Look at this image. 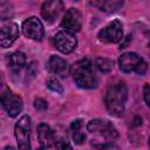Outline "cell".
I'll return each instance as SVG.
<instances>
[{"instance_id":"cell-16","label":"cell","mask_w":150,"mask_h":150,"mask_svg":"<svg viewBox=\"0 0 150 150\" xmlns=\"http://www.w3.org/2000/svg\"><path fill=\"white\" fill-rule=\"evenodd\" d=\"M95 67L101 71V73H109L111 71L114 67V61L108 59V57H96L95 59Z\"/></svg>"},{"instance_id":"cell-17","label":"cell","mask_w":150,"mask_h":150,"mask_svg":"<svg viewBox=\"0 0 150 150\" xmlns=\"http://www.w3.org/2000/svg\"><path fill=\"white\" fill-rule=\"evenodd\" d=\"M94 5L98 6L97 4H94ZM122 6H123V1H103V2H101L100 8L104 12L112 13V12H116L117 9H120Z\"/></svg>"},{"instance_id":"cell-9","label":"cell","mask_w":150,"mask_h":150,"mask_svg":"<svg viewBox=\"0 0 150 150\" xmlns=\"http://www.w3.org/2000/svg\"><path fill=\"white\" fill-rule=\"evenodd\" d=\"M54 46L62 54H69V53H71L76 48L77 39L70 32L60 30L54 36Z\"/></svg>"},{"instance_id":"cell-3","label":"cell","mask_w":150,"mask_h":150,"mask_svg":"<svg viewBox=\"0 0 150 150\" xmlns=\"http://www.w3.org/2000/svg\"><path fill=\"white\" fill-rule=\"evenodd\" d=\"M118 66L120 69L127 74L136 73L137 75H144L148 69V64L143 57L132 52L123 53L118 59Z\"/></svg>"},{"instance_id":"cell-11","label":"cell","mask_w":150,"mask_h":150,"mask_svg":"<svg viewBox=\"0 0 150 150\" xmlns=\"http://www.w3.org/2000/svg\"><path fill=\"white\" fill-rule=\"evenodd\" d=\"M81 26H82V15L80 11L76 8H69L62 18L61 27L63 28V30L74 34L81 29Z\"/></svg>"},{"instance_id":"cell-12","label":"cell","mask_w":150,"mask_h":150,"mask_svg":"<svg viewBox=\"0 0 150 150\" xmlns=\"http://www.w3.org/2000/svg\"><path fill=\"white\" fill-rule=\"evenodd\" d=\"M46 68L50 74H54L59 77H66L70 73V67L68 66V62L56 55H52L49 57Z\"/></svg>"},{"instance_id":"cell-2","label":"cell","mask_w":150,"mask_h":150,"mask_svg":"<svg viewBox=\"0 0 150 150\" xmlns=\"http://www.w3.org/2000/svg\"><path fill=\"white\" fill-rule=\"evenodd\" d=\"M70 74L77 87L82 89H93L97 87L98 80L94 70L93 63L88 59L77 61L70 68Z\"/></svg>"},{"instance_id":"cell-5","label":"cell","mask_w":150,"mask_h":150,"mask_svg":"<svg viewBox=\"0 0 150 150\" xmlns=\"http://www.w3.org/2000/svg\"><path fill=\"white\" fill-rule=\"evenodd\" d=\"M87 129L90 131V132H94V134H98L101 136H103L105 139H108L109 142H114L117 136H118V132L116 130V128L114 127V124L108 121V120H102V118H95V120H91L88 125H87Z\"/></svg>"},{"instance_id":"cell-13","label":"cell","mask_w":150,"mask_h":150,"mask_svg":"<svg viewBox=\"0 0 150 150\" xmlns=\"http://www.w3.org/2000/svg\"><path fill=\"white\" fill-rule=\"evenodd\" d=\"M62 9H63V4L61 1H59V0L46 1L41 6V15L46 22L52 23L59 16V14L61 13Z\"/></svg>"},{"instance_id":"cell-18","label":"cell","mask_w":150,"mask_h":150,"mask_svg":"<svg viewBox=\"0 0 150 150\" xmlns=\"http://www.w3.org/2000/svg\"><path fill=\"white\" fill-rule=\"evenodd\" d=\"M46 87L49 90H52V91H54L56 94H62L63 93V87L61 86V83L59 82L57 79H54V77L48 79L47 82H46Z\"/></svg>"},{"instance_id":"cell-8","label":"cell","mask_w":150,"mask_h":150,"mask_svg":"<svg viewBox=\"0 0 150 150\" xmlns=\"http://www.w3.org/2000/svg\"><path fill=\"white\" fill-rule=\"evenodd\" d=\"M21 29H22V34L26 38L35 40V41H41L45 35L43 25H42L41 20L38 19L36 16H30V18L26 19L22 22Z\"/></svg>"},{"instance_id":"cell-25","label":"cell","mask_w":150,"mask_h":150,"mask_svg":"<svg viewBox=\"0 0 150 150\" xmlns=\"http://www.w3.org/2000/svg\"><path fill=\"white\" fill-rule=\"evenodd\" d=\"M141 124H142V118L138 117V116H136L134 118V125H141Z\"/></svg>"},{"instance_id":"cell-28","label":"cell","mask_w":150,"mask_h":150,"mask_svg":"<svg viewBox=\"0 0 150 150\" xmlns=\"http://www.w3.org/2000/svg\"><path fill=\"white\" fill-rule=\"evenodd\" d=\"M149 149H150V138H149Z\"/></svg>"},{"instance_id":"cell-19","label":"cell","mask_w":150,"mask_h":150,"mask_svg":"<svg viewBox=\"0 0 150 150\" xmlns=\"http://www.w3.org/2000/svg\"><path fill=\"white\" fill-rule=\"evenodd\" d=\"M56 150H73L70 143L67 141V138H59L56 141Z\"/></svg>"},{"instance_id":"cell-10","label":"cell","mask_w":150,"mask_h":150,"mask_svg":"<svg viewBox=\"0 0 150 150\" xmlns=\"http://www.w3.org/2000/svg\"><path fill=\"white\" fill-rule=\"evenodd\" d=\"M19 26L15 22L2 21L0 28V45L2 48H8L19 38Z\"/></svg>"},{"instance_id":"cell-7","label":"cell","mask_w":150,"mask_h":150,"mask_svg":"<svg viewBox=\"0 0 150 150\" xmlns=\"http://www.w3.org/2000/svg\"><path fill=\"white\" fill-rule=\"evenodd\" d=\"M97 38L100 41L105 43H116L123 40V26L118 20H112L109 25L102 28Z\"/></svg>"},{"instance_id":"cell-4","label":"cell","mask_w":150,"mask_h":150,"mask_svg":"<svg viewBox=\"0 0 150 150\" xmlns=\"http://www.w3.org/2000/svg\"><path fill=\"white\" fill-rule=\"evenodd\" d=\"M14 135L16 138L19 150H32L30 144V118L22 116L14 127Z\"/></svg>"},{"instance_id":"cell-23","label":"cell","mask_w":150,"mask_h":150,"mask_svg":"<svg viewBox=\"0 0 150 150\" xmlns=\"http://www.w3.org/2000/svg\"><path fill=\"white\" fill-rule=\"evenodd\" d=\"M36 63L35 62H32L30 64H28V68H27V74H29L30 76H34L36 74Z\"/></svg>"},{"instance_id":"cell-14","label":"cell","mask_w":150,"mask_h":150,"mask_svg":"<svg viewBox=\"0 0 150 150\" xmlns=\"http://www.w3.org/2000/svg\"><path fill=\"white\" fill-rule=\"evenodd\" d=\"M38 138L43 148H50L55 142L53 130L47 123H40L38 125Z\"/></svg>"},{"instance_id":"cell-22","label":"cell","mask_w":150,"mask_h":150,"mask_svg":"<svg viewBox=\"0 0 150 150\" xmlns=\"http://www.w3.org/2000/svg\"><path fill=\"white\" fill-rule=\"evenodd\" d=\"M143 97H144V102L146 103V105L150 107V83H146L144 86L143 89Z\"/></svg>"},{"instance_id":"cell-1","label":"cell","mask_w":150,"mask_h":150,"mask_svg":"<svg viewBox=\"0 0 150 150\" xmlns=\"http://www.w3.org/2000/svg\"><path fill=\"white\" fill-rule=\"evenodd\" d=\"M128 97L127 84L123 81H115L107 88L104 95V104L107 110L116 117H120L124 112V105Z\"/></svg>"},{"instance_id":"cell-21","label":"cell","mask_w":150,"mask_h":150,"mask_svg":"<svg viewBox=\"0 0 150 150\" xmlns=\"http://www.w3.org/2000/svg\"><path fill=\"white\" fill-rule=\"evenodd\" d=\"M34 107L38 110H46L48 108V103L43 98H35L34 100Z\"/></svg>"},{"instance_id":"cell-15","label":"cell","mask_w":150,"mask_h":150,"mask_svg":"<svg viewBox=\"0 0 150 150\" xmlns=\"http://www.w3.org/2000/svg\"><path fill=\"white\" fill-rule=\"evenodd\" d=\"M26 62L27 59L22 52H14L11 55H8V66L13 70H20L26 66Z\"/></svg>"},{"instance_id":"cell-20","label":"cell","mask_w":150,"mask_h":150,"mask_svg":"<svg viewBox=\"0 0 150 150\" xmlns=\"http://www.w3.org/2000/svg\"><path fill=\"white\" fill-rule=\"evenodd\" d=\"M73 139H74L75 144L81 145V144H83V142H84V139H86V135H84L83 132H81L80 130H75V131L73 132Z\"/></svg>"},{"instance_id":"cell-26","label":"cell","mask_w":150,"mask_h":150,"mask_svg":"<svg viewBox=\"0 0 150 150\" xmlns=\"http://www.w3.org/2000/svg\"><path fill=\"white\" fill-rule=\"evenodd\" d=\"M4 150H15V149H14L13 146H9V145H8V146H6Z\"/></svg>"},{"instance_id":"cell-6","label":"cell","mask_w":150,"mask_h":150,"mask_svg":"<svg viewBox=\"0 0 150 150\" xmlns=\"http://www.w3.org/2000/svg\"><path fill=\"white\" fill-rule=\"evenodd\" d=\"M1 104L6 110V112L8 114V116L11 117H15L16 115H19V112H21L23 107L22 98L13 94L11 89L6 87H4L1 91Z\"/></svg>"},{"instance_id":"cell-24","label":"cell","mask_w":150,"mask_h":150,"mask_svg":"<svg viewBox=\"0 0 150 150\" xmlns=\"http://www.w3.org/2000/svg\"><path fill=\"white\" fill-rule=\"evenodd\" d=\"M82 127V120H75V121H73L71 122V125H70V128L75 131V130H80V128Z\"/></svg>"},{"instance_id":"cell-27","label":"cell","mask_w":150,"mask_h":150,"mask_svg":"<svg viewBox=\"0 0 150 150\" xmlns=\"http://www.w3.org/2000/svg\"><path fill=\"white\" fill-rule=\"evenodd\" d=\"M38 150H47V148H43V146H42V148H40V149H38Z\"/></svg>"}]
</instances>
